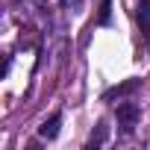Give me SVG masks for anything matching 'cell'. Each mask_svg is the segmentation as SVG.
Returning a JSON list of instances; mask_svg holds the SVG:
<instances>
[{
    "label": "cell",
    "mask_w": 150,
    "mask_h": 150,
    "mask_svg": "<svg viewBox=\"0 0 150 150\" xmlns=\"http://www.w3.org/2000/svg\"><path fill=\"white\" fill-rule=\"evenodd\" d=\"M118 124L127 129V132H132V127L138 124V118H141V106L138 103H118Z\"/></svg>",
    "instance_id": "obj_1"
},
{
    "label": "cell",
    "mask_w": 150,
    "mask_h": 150,
    "mask_svg": "<svg viewBox=\"0 0 150 150\" xmlns=\"http://www.w3.org/2000/svg\"><path fill=\"white\" fill-rule=\"evenodd\" d=\"M138 88H141V80H124V83L106 88V91H103V100L109 103V100H115V97H127V94H132V91H138Z\"/></svg>",
    "instance_id": "obj_2"
},
{
    "label": "cell",
    "mask_w": 150,
    "mask_h": 150,
    "mask_svg": "<svg viewBox=\"0 0 150 150\" xmlns=\"http://www.w3.org/2000/svg\"><path fill=\"white\" fill-rule=\"evenodd\" d=\"M59 127H62V115L56 112V115H50V118L38 127V135H41L44 141H53V138L59 135Z\"/></svg>",
    "instance_id": "obj_3"
},
{
    "label": "cell",
    "mask_w": 150,
    "mask_h": 150,
    "mask_svg": "<svg viewBox=\"0 0 150 150\" xmlns=\"http://www.w3.org/2000/svg\"><path fill=\"white\" fill-rule=\"evenodd\" d=\"M106 135H109V127H106V121H100V124H97V129L91 132V141H88V147H100V144L106 141Z\"/></svg>",
    "instance_id": "obj_4"
},
{
    "label": "cell",
    "mask_w": 150,
    "mask_h": 150,
    "mask_svg": "<svg viewBox=\"0 0 150 150\" xmlns=\"http://www.w3.org/2000/svg\"><path fill=\"white\" fill-rule=\"evenodd\" d=\"M138 21H141V30H150V0L138 3Z\"/></svg>",
    "instance_id": "obj_5"
},
{
    "label": "cell",
    "mask_w": 150,
    "mask_h": 150,
    "mask_svg": "<svg viewBox=\"0 0 150 150\" xmlns=\"http://www.w3.org/2000/svg\"><path fill=\"white\" fill-rule=\"evenodd\" d=\"M97 21H100V24H109V21H112V0H103V3H100Z\"/></svg>",
    "instance_id": "obj_6"
}]
</instances>
